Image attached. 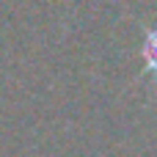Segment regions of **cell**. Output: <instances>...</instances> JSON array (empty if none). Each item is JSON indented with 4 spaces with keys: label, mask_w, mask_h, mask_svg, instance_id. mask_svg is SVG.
I'll return each mask as SVG.
<instances>
[{
    "label": "cell",
    "mask_w": 157,
    "mask_h": 157,
    "mask_svg": "<svg viewBox=\"0 0 157 157\" xmlns=\"http://www.w3.org/2000/svg\"><path fill=\"white\" fill-rule=\"evenodd\" d=\"M141 55H144L146 72L157 80V28L146 30V36H144V47H141Z\"/></svg>",
    "instance_id": "obj_1"
}]
</instances>
